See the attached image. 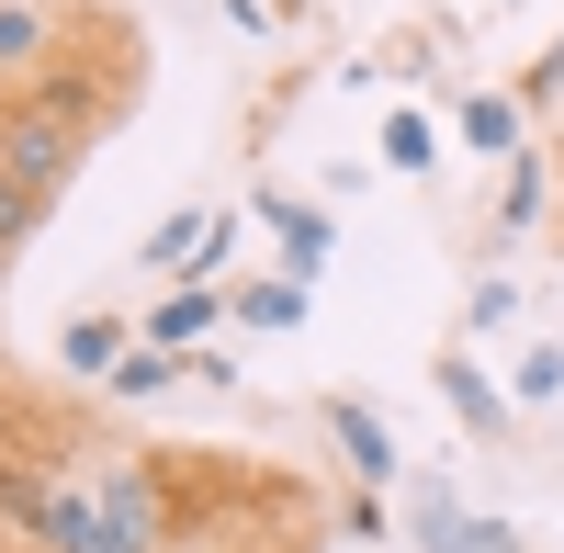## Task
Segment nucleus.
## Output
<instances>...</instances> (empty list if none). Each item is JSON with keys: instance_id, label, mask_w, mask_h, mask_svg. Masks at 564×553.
I'll return each instance as SVG.
<instances>
[{"instance_id": "f257e3e1", "label": "nucleus", "mask_w": 564, "mask_h": 553, "mask_svg": "<svg viewBox=\"0 0 564 553\" xmlns=\"http://www.w3.org/2000/svg\"><path fill=\"white\" fill-rule=\"evenodd\" d=\"M316 520H327V509H316V486H271L260 509H238V520H226V509L193 520L170 553H316Z\"/></svg>"}, {"instance_id": "f03ea898", "label": "nucleus", "mask_w": 564, "mask_h": 553, "mask_svg": "<svg viewBox=\"0 0 564 553\" xmlns=\"http://www.w3.org/2000/svg\"><path fill=\"white\" fill-rule=\"evenodd\" d=\"M395 542H417V553H531V531H520V520L463 509L441 475H406V520H395Z\"/></svg>"}, {"instance_id": "7ed1b4c3", "label": "nucleus", "mask_w": 564, "mask_h": 553, "mask_svg": "<svg viewBox=\"0 0 564 553\" xmlns=\"http://www.w3.org/2000/svg\"><path fill=\"white\" fill-rule=\"evenodd\" d=\"M430 384H441V406L463 419V441H486V452H508V441H520V395H497L463 350H441V361H430Z\"/></svg>"}, {"instance_id": "20e7f679", "label": "nucleus", "mask_w": 564, "mask_h": 553, "mask_svg": "<svg viewBox=\"0 0 564 553\" xmlns=\"http://www.w3.org/2000/svg\"><path fill=\"white\" fill-rule=\"evenodd\" d=\"M316 430L339 441V464H350L361 486H406V452H395V430L372 419L361 395H316Z\"/></svg>"}, {"instance_id": "39448f33", "label": "nucleus", "mask_w": 564, "mask_h": 553, "mask_svg": "<svg viewBox=\"0 0 564 553\" xmlns=\"http://www.w3.org/2000/svg\"><path fill=\"white\" fill-rule=\"evenodd\" d=\"M249 215L282 238V271H305V283L327 271V249H339V215H327V204H294L282 181H260V193H249Z\"/></svg>"}, {"instance_id": "423d86ee", "label": "nucleus", "mask_w": 564, "mask_h": 553, "mask_svg": "<svg viewBox=\"0 0 564 553\" xmlns=\"http://www.w3.org/2000/svg\"><path fill=\"white\" fill-rule=\"evenodd\" d=\"M305 316H316V283H305V271H282V283H226V328L282 339V328H305Z\"/></svg>"}, {"instance_id": "0eeeda50", "label": "nucleus", "mask_w": 564, "mask_h": 553, "mask_svg": "<svg viewBox=\"0 0 564 553\" xmlns=\"http://www.w3.org/2000/svg\"><path fill=\"white\" fill-rule=\"evenodd\" d=\"M215 328H226V283H170V294L148 305V339H159V350H204Z\"/></svg>"}, {"instance_id": "6e6552de", "label": "nucleus", "mask_w": 564, "mask_h": 553, "mask_svg": "<svg viewBox=\"0 0 564 553\" xmlns=\"http://www.w3.org/2000/svg\"><path fill=\"white\" fill-rule=\"evenodd\" d=\"M452 135H463L475 159H520V148H531V124H520V90H463V102H452Z\"/></svg>"}, {"instance_id": "1a4fd4ad", "label": "nucleus", "mask_w": 564, "mask_h": 553, "mask_svg": "<svg viewBox=\"0 0 564 553\" xmlns=\"http://www.w3.org/2000/svg\"><path fill=\"white\" fill-rule=\"evenodd\" d=\"M57 34H68L57 0H0V79H34L45 57H57Z\"/></svg>"}, {"instance_id": "9d476101", "label": "nucleus", "mask_w": 564, "mask_h": 553, "mask_svg": "<svg viewBox=\"0 0 564 553\" xmlns=\"http://www.w3.org/2000/svg\"><path fill=\"white\" fill-rule=\"evenodd\" d=\"M542 215H553V159L520 148V159H508V193H497V238H531Z\"/></svg>"}, {"instance_id": "9b49d317", "label": "nucleus", "mask_w": 564, "mask_h": 553, "mask_svg": "<svg viewBox=\"0 0 564 553\" xmlns=\"http://www.w3.org/2000/svg\"><path fill=\"white\" fill-rule=\"evenodd\" d=\"M204 226H215V204H181V215H159L148 238H135V271H170V283H181V260L204 249Z\"/></svg>"}, {"instance_id": "f8f14e48", "label": "nucleus", "mask_w": 564, "mask_h": 553, "mask_svg": "<svg viewBox=\"0 0 564 553\" xmlns=\"http://www.w3.org/2000/svg\"><path fill=\"white\" fill-rule=\"evenodd\" d=\"M57 361H68V373H90V384H102L113 361H124V316H68V328H57Z\"/></svg>"}, {"instance_id": "ddd939ff", "label": "nucleus", "mask_w": 564, "mask_h": 553, "mask_svg": "<svg viewBox=\"0 0 564 553\" xmlns=\"http://www.w3.org/2000/svg\"><path fill=\"white\" fill-rule=\"evenodd\" d=\"M102 384H113L124 406H148V395H170V384H181V350H159V339H135V350L113 361V373H102Z\"/></svg>"}, {"instance_id": "4468645a", "label": "nucleus", "mask_w": 564, "mask_h": 553, "mask_svg": "<svg viewBox=\"0 0 564 553\" xmlns=\"http://www.w3.org/2000/svg\"><path fill=\"white\" fill-rule=\"evenodd\" d=\"M430 159H441V124L395 102V113H384V170H406V181H430Z\"/></svg>"}, {"instance_id": "2eb2a0df", "label": "nucleus", "mask_w": 564, "mask_h": 553, "mask_svg": "<svg viewBox=\"0 0 564 553\" xmlns=\"http://www.w3.org/2000/svg\"><path fill=\"white\" fill-rule=\"evenodd\" d=\"M45 215H57V204H34V193H23V181H12V170H0V260H23V249L45 238Z\"/></svg>"}, {"instance_id": "dca6fc26", "label": "nucleus", "mask_w": 564, "mask_h": 553, "mask_svg": "<svg viewBox=\"0 0 564 553\" xmlns=\"http://www.w3.org/2000/svg\"><path fill=\"white\" fill-rule=\"evenodd\" d=\"M508 395H520V406H553V395H564V350H553V339L520 350V361H508Z\"/></svg>"}, {"instance_id": "f3484780", "label": "nucleus", "mask_w": 564, "mask_h": 553, "mask_svg": "<svg viewBox=\"0 0 564 553\" xmlns=\"http://www.w3.org/2000/svg\"><path fill=\"white\" fill-rule=\"evenodd\" d=\"M226 260H238V215L215 204V226H204V249L181 260V283H226Z\"/></svg>"}, {"instance_id": "a211bd4d", "label": "nucleus", "mask_w": 564, "mask_h": 553, "mask_svg": "<svg viewBox=\"0 0 564 553\" xmlns=\"http://www.w3.org/2000/svg\"><path fill=\"white\" fill-rule=\"evenodd\" d=\"M542 102H564V34H553L542 57L520 68V113H542Z\"/></svg>"}, {"instance_id": "6ab92c4d", "label": "nucleus", "mask_w": 564, "mask_h": 553, "mask_svg": "<svg viewBox=\"0 0 564 553\" xmlns=\"http://www.w3.org/2000/svg\"><path fill=\"white\" fill-rule=\"evenodd\" d=\"M508 316H520V283H475L463 294V328H508Z\"/></svg>"}, {"instance_id": "aec40b11", "label": "nucleus", "mask_w": 564, "mask_h": 553, "mask_svg": "<svg viewBox=\"0 0 564 553\" xmlns=\"http://www.w3.org/2000/svg\"><path fill=\"white\" fill-rule=\"evenodd\" d=\"M339 531H350V542H384L395 520H384V497H372V486H361V497H350V509H339Z\"/></svg>"}]
</instances>
